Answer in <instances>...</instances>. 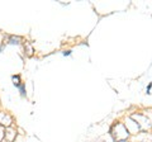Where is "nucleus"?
Here are the masks:
<instances>
[{
	"label": "nucleus",
	"mask_w": 152,
	"mask_h": 142,
	"mask_svg": "<svg viewBox=\"0 0 152 142\" xmlns=\"http://www.w3.org/2000/svg\"><path fill=\"white\" fill-rule=\"evenodd\" d=\"M151 88H152V84L148 85V88H147V94H150V90H151Z\"/></svg>",
	"instance_id": "f257e3e1"
},
{
	"label": "nucleus",
	"mask_w": 152,
	"mask_h": 142,
	"mask_svg": "<svg viewBox=\"0 0 152 142\" xmlns=\"http://www.w3.org/2000/svg\"><path fill=\"white\" fill-rule=\"evenodd\" d=\"M70 53H71V52H70V51H65V52H64V55H65V56H69Z\"/></svg>",
	"instance_id": "f03ea898"
},
{
	"label": "nucleus",
	"mask_w": 152,
	"mask_h": 142,
	"mask_svg": "<svg viewBox=\"0 0 152 142\" xmlns=\"http://www.w3.org/2000/svg\"><path fill=\"white\" fill-rule=\"evenodd\" d=\"M121 142H127V141H121Z\"/></svg>",
	"instance_id": "7ed1b4c3"
}]
</instances>
